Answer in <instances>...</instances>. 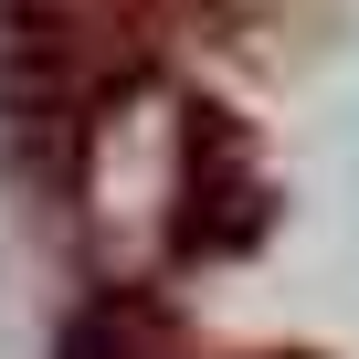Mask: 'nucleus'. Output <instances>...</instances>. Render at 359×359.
I'll return each mask as SVG.
<instances>
[{"mask_svg": "<svg viewBox=\"0 0 359 359\" xmlns=\"http://www.w3.org/2000/svg\"><path fill=\"white\" fill-rule=\"evenodd\" d=\"M53 359H148V348H137V317H127V306H85Z\"/></svg>", "mask_w": 359, "mask_h": 359, "instance_id": "f03ea898", "label": "nucleus"}, {"mask_svg": "<svg viewBox=\"0 0 359 359\" xmlns=\"http://www.w3.org/2000/svg\"><path fill=\"white\" fill-rule=\"evenodd\" d=\"M0 116L22 137V169H32V137L74 116V64H64L53 0H0Z\"/></svg>", "mask_w": 359, "mask_h": 359, "instance_id": "f257e3e1", "label": "nucleus"}]
</instances>
